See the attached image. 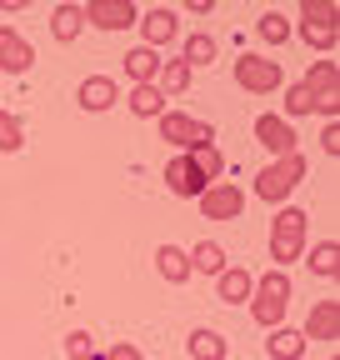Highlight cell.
Instances as JSON below:
<instances>
[{
	"mask_svg": "<svg viewBox=\"0 0 340 360\" xmlns=\"http://www.w3.org/2000/svg\"><path fill=\"white\" fill-rule=\"evenodd\" d=\"M250 321L261 326V330H275V326H285V310H290V270H266V276H255V285H250Z\"/></svg>",
	"mask_w": 340,
	"mask_h": 360,
	"instance_id": "6da1fadb",
	"label": "cell"
},
{
	"mask_svg": "<svg viewBox=\"0 0 340 360\" xmlns=\"http://www.w3.org/2000/svg\"><path fill=\"white\" fill-rule=\"evenodd\" d=\"M306 245H310V215L301 205H285L270 220V265L285 270L295 260H306Z\"/></svg>",
	"mask_w": 340,
	"mask_h": 360,
	"instance_id": "7a4b0ae2",
	"label": "cell"
},
{
	"mask_svg": "<svg viewBox=\"0 0 340 360\" xmlns=\"http://www.w3.org/2000/svg\"><path fill=\"white\" fill-rule=\"evenodd\" d=\"M306 175H310V160H306L301 150H295V155H280V160H270L261 175H255V195H261L266 205H285Z\"/></svg>",
	"mask_w": 340,
	"mask_h": 360,
	"instance_id": "3957f363",
	"label": "cell"
},
{
	"mask_svg": "<svg viewBox=\"0 0 340 360\" xmlns=\"http://www.w3.org/2000/svg\"><path fill=\"white\" fill-rule=\"evenodd\" d=\"M340 6L335 0H301V25H295L290 35H301L310 51H320V56H330L335 51V40H340Z\"/></svg>",
	"mask_w": 340,
	"mask_h": 360,
	"instance_id": "277c9868",
	"label": "cell"
},
{
	"mask_svg": "<svg viewBox=\"0 0 340 360\" xmlns=\"http://www.w3.org/2000/svg\"><path fill=\"white\" fill-rule=\"evenodd\" d=\"M155 130H160V141L176 146L181 155H195V150H205V146H216V125L190 120L185 110H165V115L155 120Z\"/></svg>",
	"mask_w": 340,
	"mask_h": 360,
	"instance_id": "5b68a950",
	"label": "cell"
},
{
	"mask_svg": "<svg viewBox=\"0 0 340 360\" xmlns=\"http://www.w3.org/2000/svg\"><path fill=\"white\" fill-rule=\"evenodd\" d=\"M235 85L245 90V96H275V90H285V70L270 56L245 51V56H235Z\"/></svg>",
	"mask_w": 340,
	"mask_h": 360,
	"instance_id": "8992f818",
	"label": "cell"
},
{
	"mask_svg": "<svg viewBox=\"0 0 340 360\" xmlns=\"http://www.w3.org/2000/svg\"><path fill=\"white\" fill-rule=\"evenodd\" d=\"M301 85L310 90V101H315V115H325V120H340V65H335L330 56L310 60V70H306V80H301Z\"/></svg>",
	"mask_w": 340,
	"mask_h": 360,
	"instance_id": "52a82bcc",
	"label": "cell"
},
{
	"mask_svg": "<svg viewBox=\"0 0 340 360\" xmlns=\"http://www.w3.org/2000/svg\"><path fill=\"white\" fill-rule=\"evenodd\" d=\"M200 215L205 220H240V210H245V191L235 186V180H216V186H205L200 191Z\"/></svg>",
	"mask_w": 340,
	"mask_h": 360,
	"instance_id": "ba28073f",
	"label": "cell"
},
{
	"mask_svg": "<svg viewBox=\"0 0 340 360\" xmlns=\"http://www.w3.org/2000/svg\"><path fill=\"white\" fill-rule=\"evenodd\" d=\"M80 11H85V25H96V30H105V35L131 30V25L140 20V11L131 6V0H91V6H80Z\"/></svg>",
	"mask_w": 340,
	"mask_h": 360,
	"instance_id": "9c48e42d",
	"label": "cell"
},
{
	"mask_svg": "<svg viewBox=\"0 0 340 360\" xmlns=\"http://www.w3.org/2000/svg\"><path fill=\"white\" fill-rule=\"evenodd\" d=\"M75 105H80L85 115H105L110 105H120V85H115V75H85V80L75 85Z\"/></svg>",
	"mask_w": 340,
	"mask_h": 360,
	"instance_id": "30bf717a",
	"label": "cell"
},
{
	"mask_svg": "<svg viewBox=\"0 0 340 360\" xmlns=\"http://www.w3.org/2000/svg\"><path fill=\"white\" fill-rule=\"evenodd\" d=\"M136 30H140V45H150V51H160V45H170V40L181 35V15L170 11V6H150V11H140Z\"/></svg>",
	"mask_w": 340,
	"mask_h": 360,
	"instance_id": "8fae6325",
	"label": "cell"
},
{
	"mask_svg": "<svg viewBox=\"0 0 340 360\" xmlns=\"http://www.w3.org/2000/svg\"><path fill=\"white\" fill-rule=\"evenodd\" d=\"M255 141H261L266 150H270V160H280V155H295L301 146V135L290 130V120H280V115H255Z\"/></svg>",
	"mask_w": 340,
	"mask_h": 360,
	"instance_id": "7c38bea8",
	"label": "cell"
},
{
	"mask_svg": "<svg viewBox=\"0 0 340 360\" xmlns=\"http://www.w3.org/2000/svg\"><path fill=\"white\" fill-rule=\"evenodd\" d=\"M30 65H35V45L15 25H0V70H6V75H25Z\"/></svg>",
	"mask_w": 340,
	"mask_h": 360,
	"instance_id": "4fadbf2b",
	"label": "cell"
},
{
	"mask_svg": "<svg viewBox=\"0 0 340 360\" xmlns=\"http://www.w3.org/2000/svg\"><path fill=\"white\" fill-rule=\"evenodd\" d=\"M165 191H170V195H181V200H200L205 175L195 170V160H190V155H176V160L165 165Z\"/></svg>",
	"mask_w": 340,
	"mask_h": 360,
	"instance_id": "5bb4252c",
	"label": "cell"
},
{
	"mask_svg": "<svg viewBox=\"0 0 340 360\" xmlns=\"http://www.w3.org/2000/svg\"><path fill=\"white\" fill-rule=\"evenodd\" d=\"M301 335H306V345L310 340H340V300H315Z\"/></svg>",
	"mask_w": 340,
	"mask_h": 360,
	"instance_id": "9a60e30c",
	"label": "cell"
},
{
	"mask_svg": "<svg viewBox=\"0 0 340 360\" xmlns=\"http://www.w3.org/2000/svg\"><path fill=\"white\" fill-rule=\"evenodd\" d=\"M250 285H255V276L245 265H225L221 276H216V300L221 305H245L250 300Z\"/></svg>",
	"mask_w": 340,
	"mask_h": 360,
	"instance_id": "2e32d148",
	"label": "cell"
},
{
	"mask_svg": "<svg viewBox=\"0 0 340 360\" xmlns=\"http://www.w3.org/2000/svg\"><path fill=\"white\" fill-rule=\"evenodd\" d=\"M155 270L165 285H185L190 281V255L185 245H155Z\"/></svg>",
	"mask_w": 340,
	"mask_h": 360,
	"instance_id": "e0dca14e",
	"label": "cell"
},
{
	"mask_svg": "<svg viewBox=\"0 0 340 360\" xmlns=\"http://www.w3.org/2000/svg\"><path fill=\"white\" fill-rule=\"evenodd\" d=\"M185 255H190V276H210V281H216L221 270L230 265L225 245H216V240H200V245H190Z\"/></svg>",
	"mask_w": 340,
	"mask_h": 360,
	"instance_id": "ac0fdd59",
	"label": "cell"
},
{
	"mask_svg": "<svg viewBox=\"0 0 340 360\" xmlns=\"http://www.w3.org/2000/svg\"><path fill=\"white\" fill-rule=\"evenodd\" d=\"M185 350H190V360H230V340H225L221 330H210V326L190 330Z\"/></svg>",
	"mask_w": 340,
	"mask_h": 360,
	"instance_id": "d6986e66",
	"label": "cell"
},
{
	"mask_svg": "<svg viewBox=\"0 0 340 360\" xmlns=\"http://www.w3.org/2000/svg\"><path fill=\"white\" fill-rule=\"evenodd\" d=\"M266 350H270V360H301L310 345H306V335H301V330L275 326V330H266Z\"/></svg>",
	"mask_w": 340,
	"mask_h": 360,
	"instance_id": "ffe728a7",
	"label": "cell"
},
{
	"mask_svg": "<svg viewBox=\"0 0 340 360\" xmlns=\"http://www.w3.org/2000/svg\"><path fill=\"white\" fill-rule=\"evenodd\" d=\"M125 75H131L136 85H155V75H160V51H150V45L125 51Z\"/></svg>",
	"mask_w": 340,
	"mask_h": 360,
	"instance_id": "44dd1931",
	"label": "cell"
},
{
	"mask_svg": "<svg viewBox=\"0 0 340 360\" xmlns=\"http://www.w3.org/2000/svg\"><path fill=\"white\" fill-rule=\"evenodd\" d=\"M306 265H310V276H320V281H335L340 276V240H315V245H306Z\"/></svg>",
	"mask_w": 340,
	"mask_h": 360,
	"instance_id": "7402d4cb",
	"label": "cell"
},
{
	"mask_svg": "<svg viewBox=\"0 0 340 360\" xmlns=\"http://www.w3.org/2000/svg\"><path fill=\"white\" fill-rule=\"evenodd\" d=\"M125 105H131V115H140V120H160L170 105H165V96L155 85H131V96H125Z\"/></svg>",
	"mask_w": 340,
	"mask_h": 360,
	"instance_id": "603a6c76",
	"label": "cell"
},
{
	"mask_svg": "<svg viewBox=\"0 0 340 360\" xmlns=\"http://www.w3.org/2000/svg\"><path fill=\"white\" fill-rule=\"evenodd\" d=\"M190 65L185 60H160V75H155V90H160V96L170 101V96H185V90H190Z\"/></svg>",
	"mask_w": 340,
	"mask_h": 360,
	"instance_id": "cb8c5ba5",
	"label": "cell"
},
{
	"mask_svg": "<svg viewBox=\"0 0 340 360\" xmlns=\"http://www.w3.org/2000/svg\"><path fill=\"white\" fill-rule=\"evenodd\" d=\"M216 51H221V45H216V35L190 30V35H185V45H181V60H185L190 70H200V65H210V60H216Z\"/></svg>",
	"mask_w": 340,
	"mask_h": 360,
	"instance_id": "d4e9b609",
	"label": "cell"
},
{
	"mask_svg": "<svg viewBox=\"0 0 340 360\" xmlns=\"http://www.w3.org/2000/svg\"><path fill=\"white\" fill-rule=\"evenodd\" d=\"M80 30H85V11H80V6H55V11H51V35H55L60 45H70Z\"/></svg>",
	"mask_w": 340,
	"mask_h": 360,
	"instance_id": "484cf974",
	"label": "cell"
},
{
	"mask_svg": "<svg viewBox=\"0 0 340 360\" xmlns=\"http://www.w3.org/2000/svg\"><path fill=\"white\" fill-rule=\"evenodd\" d=\"M25 146V120L15 110H0V155H15Z\"/></svg>",
	"mask_w": 340,
	"mask_h": 360,
	"instance_id": "4316f807",
	"label": "cell"
},
{
	"mask_svg": "<svg viewBox=\"0 0 340 360\" xmlns=\"http://www.w3.org/2000/svg\"><path fill=\"white\" fill-rule=\"evenodd\" d=\"M255 35H261L266 45H285V40H290V20H285L280 11H266L261 20H255Z\"/></svg>",
	"mask_w": 340,
	"mask_h": 360,
	"instance_id": "83f0119b",
	"label": "cell"
},
{
	"mask_svg": "<svg viewBox=\"0 0 340 360\" xmlns=\"http://www.w3.org/2000/svg\"><path fill=\"white\" fill-rule=\"evenodd\" d=\"M301 115H315V101H310V90L295 80V85H285V115L280 120H301Z\"/></svg>",
	"mask_w": 340,
	"mask_h": 360,
	"instance_id": "f1b7e54d",
	"label": "cell"
},
{
	"mask_svg": "<svg viewBox=\"0 0 340 360\" xmlns=\"http://www.w3.org/2000/svg\"><path fill=\"white\" fill-rule=\"evenodd\" d=\"M190 160H195V170H200V175H205V186H216V180H221V175H225V155H221V150H216V146H205V150H195V155H190Z\"/></svg>",
	"mask_w": 340,
	"mask_h": 360,
	"instance_id": "f546056e",
	"label": "cell"
},
{
	"mask_svg": "<svg viewBox=\"0 0 340 360\" xmlns=\"http://www.w3.org/2000/svg\"><path fill=\"white\" fill-rule=\"evenodd\" d=\"M65 355H70V360H100V345H96L91 330H70V335H65Z\"/></svg>",
	"mask_w": 340,
	"mask_h": 360,
	"instance_id": "4dcf8cb0",
	"label": "cell"
},
{
	"mask_svg": "<svg viewBox=\"0 0 340 360\" xmlns=\"http://www.w3.org/2000/svg\"><path fill=\"white\" fill-rule=\"evenodd\" d=\"M320 150H325V155H340V120H330V125L320 130Z\"/></svg>",
	"mask_w": 340,
	"mask_h": 360,
	"instance_id": "1f68e13d",
	"label": "cell"
},
{
	"mask_svg": "<svg viewBox=\"0 0 340 360\" xmlns=\"http://www.w3.org/2000/svg\"><path fill=\"white\" fill-rule=\"evenodd\" d=\"M100 360H145L131 340H120V345H110V350H100Z\"/></svg>",
	"mask_w": 340,
	"mask_h": 360,
	"instance_id": "d6a6232c",
	"label": "cell"
},
{
	"mask_svg": "<svg viewBox=\"0 0 340 360\" xmlns=\"http://www.w3.org/2000/svg\"><path fill=\"white\" fill-rule=\"evenodd\" d=\"M330 360H335V355H330Z\"/></svg>",
	"mask_w": 340,
	"mask_h": 360,
	"instance_id": "836d02e7",
	"label": "cell"
}]
</instances>
